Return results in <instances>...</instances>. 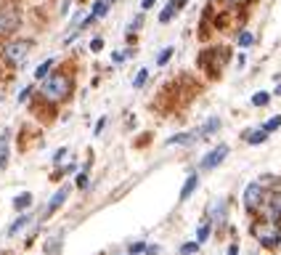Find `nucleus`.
<instances>
[{
    "label": "nucleus",
    "mask_w": 281,
    "mask_h": 255,
    "mask_svg": "<svg viewBox=\"0 0 281 255\" xmlns=\"http://www.w3.org/2000/svg\"><path fill=\"white\" fill-rule=\"evenodd\" d=\"M74 90V75L69 69H58V72H51L48 77L43 80V85H40V96L45 101H51V104H61V101H67L69 96Z\"/></svg>",
    "instance_id": "f257e3e1"
},
{
    "label": "nucleus",
    "mask_w": 281,
    "mask_h": 255,
    "mask_svg": "<svg viewBox=\"0 0 281 255\" xmlns=\"http://www.w3.org/2000/svg\"><path fill=\"white\" fill-rule=\"evenodd\" d=\"M32 40H24V38H19V40H8L6 45H3V51H0V56H3V61H6V67H11V69H19L22 64L27 61V56L32 53Z\"/></svg>",
    "instance_id": "f03ea898"
},
{
    "label": "nucleus",
    "mask_w": 281,
    "mask_h": 255,
    "mask_svg": "<svg viewBox=\"0 0 281 255\" xmlns=\"http://www.w3.org/2000/svg\"><path fill=\"white\" fill-rule=\"evenodd\" d=\"M22 27V11L19 8H3L0 11V38L13 35Z\"/></svg>",
    "instance_id": "7ed1b4c3"
},
{
    "label": "nucleus",
    "mask_w": 281,
    "mask_h": 255,
    "mask_svg": "<svg viewBox=\"0 0 281 255\" xmlns=\"http://www.w3.org/2000/svg\"><path fill=\"white\" fill-rule=\"evenodd\" d=\"M255 236H257V242L263 247H278L281 245V229H278V223H268V226H255Z\"/></svg>",
    "instance_id": "20e7f679"
},
{
    "label": "nucleus",
    "mask_w": 281,
    "mask_h": 255,
    "mask_svg": "<svg viewBox=\"0 0 281 255\" xmlns=\"http://www.w3.org/2000/svg\"><path fill=\"white\" fill-rule=\"evenodd\" d=\"M226 157H228V143H217V147H215L212 152H207L205 157H202L199 168H202V170H212V168L220 165Z\"/></svg>",
    "instance_id": "39448f33"
},
{
    "label": "nucleus",
    "mask_w": 281,
    "mask_h": 255,
    "mask_svg": "<svg viewBox=\"0 0 281 255\" xmlns=\"http://www.w3.org/2000/svg\"><path fill=\"white\" fill-rule=\"evenodd\" d=\"M260 202H263V186L260 184H249L244 189V207L252 213V210H257V207H260Z\"/></svg>",
    "instance_id": "423d86ee"
},
{
    "label": "nucleus",
    "mask_w": 281,
    "mask_h": 255,
    "mask_svg": "<svg viewBox=\"0 0 281 255\" xmlns=\"http://www.w3.org/2000/svg\"><path fill=\"white\" fill-rule=\"evenodd\" d=\"M67 197H69V186H61V189L56 191V194L51 197V202H48V207H45V215H43V218H48V215H53V213L58 210V207H61V205L67 202Z\"/></svg>",
    "instance_id": "0eeeda50"
},
{
    "label": "nucleus",
    "mask_w": 281,
    "mask_h": 255,
    "mask_svg": "<svg viewBox=\"0 0 281 255\" xmlns=\"http://www.w3.org/2000/svg\"><path fill=\"white\" fill-rule=\"evenodd\" d=\"M61 247H64V234H53L48 242H45V247H43L45 252H43V255H58Z\"/></svg>",
    "instance_id": "6e6552de"
},
{
    "label": "nucleus",
    "mask_w": 281,
    "mask_h": 255,
    "mask_svg": "<svg viewBox=\"0 0 281 255\" xmlns=\"http://www.w3.org/2000/svg\"><path fill=\"white\" fill-rule=\"evenodd\" d=\"M196 184H199V175L196 173H191L189 178H186V184H183V189H180V194H178V199L180 202H186L191 194H194V189H196Z\"/></svg>",
    "instance_id": "1a4fd4ad"
},
{
    "label": "nucleus",
    "mask_w": 281,
    "mask_h": 255,
    "mask_svg": "<svg viewBox=\"0 0 281 255\" xmlns=\"http://www.w3.org/2000/svg\"><path fill=\"white\" fill-rule=\"evenodd\" d=\"M8 138L11 131H3V136H0V170L8 168Z\"/></svg>",
    "instance_id": "9d476101"
},
{
    "label": "nucleus",
    "mask_w": 281,
    "mask_h": 255,
    "mask_svg": "<svg viewBox=\"0 0 281 255\" xmlns=\"http://www.w3.org/2000/svg\"><path fill=\"white\" fill-rule=\"evenodd\" d=\"M217 128H220V117H210L205 125L199 128V138H207V136H212V133H217Z\"/></svg>",
    "instance_id": "9b49d317"
},
{
    "label": "nucleus",
    "mask_w": 281,
    "mask_h": 255,
    "mask_svg": "<svg viewBox=\"0 0 281 255\" xmlns=\"http://www.w3.org/2000/svg\"><path fill=\"white\" fill-rule=\"evenodd\" d=\"M196 138H199V133H196V131L178 133V136H170V138H167V147H175V143H191V141H196Z\"/></svg>",
    "instance_id": "f8f14e48"
},
{
    "label": "nucleus",
    "mask_w": 281,
    "mask_h": 255,
    "mask_svg": "<svg viewBox=\"0 0 281 255\" xmlns=\"http://www.w3.org/2000/svg\"><path fill=\"white\" fill-rule=\"evenodd\" d=\"M29 221H32V215H29V213H24V215H19V218H16V221H13V223H11V226H8V236H16V234H19V231H22V229L27 226V223H29Z\"/></svg>",
    "instance_id": "ddd939ff"
},
{
    "label": "nucleus",
    "mask_w": 281,
    "mask_h": 255,
    "mask_svg": "<svg viewBox=\"0 0 281 255\" xmlns=\"http://www.w3.org/2000/svg\"><path fill=\"white\" fill-rule=\"evenodd\" d=\"M178 13V8H175V3H173V0H170V3L159 11V24H167L170 19H173V16Z\"/></svg>",
    "instance_id": "4468645a"
},
{
    "label": "nucleus",
    "mask_w": 281,
    "mask_h": 255,
    "mask_svg": "<svg viewBox=\"0 0 281 255\" xmlns=\"http://www.w3.org/2000/svg\"><path fill=\"white\" fill-rule=\"evenodd\" d=\"M53 64H56L53 59H45V61L40 64V67L35 69V80H45V77H48V75H51V67H53Z\"/></svg>",
    "instance_id": "2eb2a0df"
},
{
    "label": "nucleus",
    "mask_w": 281,
    "mask_h": 255,
    "mask_svg": "<svg viewBox=\"0 0 281 255\" xmlns=\"http://www.w3.org/2000/svg\"><path fill=\"white\" fill-rule=\"evenodd\" d=\"M210 231H212V221H205V223L199 226V231H196V245L207 242V239H210Z\"/></svg>",
    "instance_id": "dca6fc26"
},
{
    "label": "nucleus",
    "mask_w": 281,
    "mask_h": 255,
    "mask_svg": "<svg viewBox=\"0 0 281 255\" xmlns=\"http://www.w3.org/2000/svg\"><path fill=\"white\" fill-rule=\"evenodd\" d=\"M29 205H32V194H29V191H24V194H19L16 199H13V207H16V210H27Z\"/></svg>",
    "instance_id": "f3484780"
},
{
    "label": "nucleus",
    "mask_w": 281,
    "mask_h": 255,
    "mask_svg": "<svg viewBox=\"0 0 281 255\" xmlns=\"http://www.w3.org/2000/svg\"><path fill=\"white\" fill-rule=\"evenodd\" d=\"M244 138H247L249 143H263L265 138H268V133H265L263 128H257V131H252V133H244Z\"/></svg>",
    "instance_id": "a211bd4d"
},
{
    "label": "nucleus",
    "mask_w": 281,
    "mask_h": 255,
    "mask_svg": "<svg viewBox=\"0 0 281 255\" xmlns=\"http://www.w3.org/2000/svg\"><path fill=\"white\" fill-rule=\"evenodd\" d=\"M173 53H175V48H173V45H167L165 51H159V56H157V67H165V64L173 59Z\"/></svg>",
    "instance_id": "6ab92c4d"
},
{
    "label": "nucleus",
    "mask_w": 281,
    "mask_h": 255,
    "mask_svg": "<svg viewBox=\"0 0 281 255\" xmlns=\"http://www.w3.org/2000/svg\"><path fill=\"white\" fill-rule=\"evenodd\" d=\"M146 80H149V69L144 67V69H140V72L135 75V80H133V88H135V90H138V88H144V85H146Z\"/></svg>",
    "instance_id": "aec40b11"
},
{
    "label": "nucleus",
    "mask_w": 281,
    "mask_h": 255,
    "mask_svg": "<svg viewBox=\"0 0 281 255\" xmlns=\"http://www.w3.org/2000/svg\"><path fill=\"white\" fill-rule=\"evenodd\" d=\"M278 128H281V117H271L268 122L263 125V131L265 133H273V131H278Z\"/></svg>",
    "instance_id": "412c9836"
},
{
    "label": "nucleus",
    "mask_w": 281,
    "mask_h": 255,
    "mask_svg": "<svg viewBox=\"0 0 281 255\" xmlns=\"http://www.w3.org/2000/svg\"><path fill=\"white\" fill-rule=\"evenodd\" d=\"M252 43H255V35H252V32H242V35H239V48H249Z\"/></svg>",
    "instance_id": "4be33fe9"
},
{
    "label": "nucleus",
    "mask_w": 281,
    "mask_h": 255,
    "mask_svg": "<svg viewBox=\"0 0 281 255\" xmlns=\"http://www.w3.org/2000/svg\"><path fill=\"white\" fill-rule=\"evenodd\" d=\"M268 101H271L268 93H255V96H252V104H255V106H265Z\"/></svg>",
    "instance_id": "5701e85b"
},
{
    "label": "nucleus",
    "mask_w": 281,
    "mask_h": 255,
    "mask_svg": "<svg viewBox=\"0 0 281 255\" xmlns=\"http://www.w3.org/2000/svg\"><path fill=\"white\" fill-rule=\"evenodd\" d=\"M196 250H199L196 242H186V245H180V255H194Z\"/></svg>",
    "instance_id": "b1692460"
},
{
    "label": "nucleus",
    "mask_w": 281,
    "mask_h": 255,
    "mask_svg": "<svg viewBox=\"0 0 281 255\" xmlns=\"http://www.w3.org/2000/svg\"><path fill=\"white\" fill-rule=\"evenodd\" d=\"M140 24H144V19H140V16H138V19H133V24H130V29H128V38L135 35V32L140 29Z\"/></svg>",
    "instance_id": "393cba45"
},
{
    "label": "nucleus",
    "mask_w": 281,
    "mask_h": 255,
    "mask_svg": "<svg viewBox=\"0 0 281 255\" xmlns=\"http://www.w3.org/2000/svg\"><path fill=\"white\" fill-rule=\"evenodd\" d=\"M77 186H80V189L88 186V168H85L83 173H77Z\"/></svg>",
    "instance_id": "a878e982"
},
{
    "label": "nucleus",
    "mask_w": 281,
    "mask_h": 255,
    "mask_svg": "<svg viewBox=\"0 0 281 255\" xmlns=\"http://www.w3.org/2000/svg\"><path fill=\"white\" fill-rule=\"evenodd\" d=\"M138 252H146V242H135V245H130V255H138Z\"/></svg>",
    "instance_id": "bb28decb"
},
{
    "label": "nucleus",
    "mask_w": 281,
    "mask_h": 255,
    "mask_svg": "<svg viewBox=\"0 0 281 255\" xmlns=\"http://www.w3.org/2000/svg\"><path fill=\"white\" fill-rule=\"evenodd\" d=\"M101 48H104V40H101V38H96V40L90 43V51H93V53H98Z\"/></svg>",
    "instance_id": "cd10ccee"
},
{
    "label": "nucleus",
    "mask_w": 281,
    "mask_h": 255,
    "mask_svg": "<svg viewBox=\"0 0 281 255\" xmlns=\"http://www.w3.org/2000/svg\"><path fill=\"white\" fill-rule=\"evenodd\" d=\"M104 128H106V117H98V122H96V131H93V133H96V136H101V133H104Z\"/></svg>",
    "instance_id": "c85d7f7f"
},
{
    "label": "nucleus",
    "mask_w": 281,
    "mask_h": 255,
    "mask_svg": "<svg viewBox=\"0 0 281 255\" xmlns=\"http://www.w3.org/2000/svg\"><path fill=\"white\" fill-rule=\"evenodd\" d=\"M67 152H69V149H58V152L53 154V162H61V159L67 157Z\"/></svg>",
    "instance_id": "c756f323"
},
{
    "label": "nucleus",
    "mask_w": 281,
    "mask_h": 255,
    "mask_svg": "<svg viewBox=\"0 0 281 255\" xmlns=\"http://www.w3.org/2000/svg\"><path fill=\"white\" fill-rule=\"evenodd\" d=\"M29 96H32V88H24V90L19 93V101H27V99H29Z\"/></svg>",
    "instance_id": "7c9ffc66"
},
{
    "label": "nucleus",
    "mask_w": 281,
    "mask_h": 255,
    "mask_svg": "<svg viewBox=\"0 0 281 255\" xmlns=\"http://www.w3.org/2000/svg\"><path fill=\"white\" fill-rule=\"evenodd\" d=\"M223 3H228V6H247L249 0H223Z\"/></svg>",
    "instance_id": "2f4dec72"
},
{
    "label": "nucleus",
    "mask_w": 281,
    "mask_h": 255,
    "mask_svg": "<svg viewBox=\"0 0 281 255\" xmlns=\"http://www.w3.org/2000/svg\"><path fill=\"white\" fill-rule=\"evenodd\" d=\"M154 3H157V0H140V8H144V11H149Z\"/></svg>",
    "instance_id": "473e14b6"
},
{
    "label": "nucleus",
    "mask_w": 281,
    "mask_h": 255,
    "mask_svg": "<svg viewBox=\"0 0 281 255\" xmlns=\"http://www.w3.org/2000/svg\"><path fill=\"white\" fill-rule=\"evenodd\" d=\"M157 252H159L157 245H149V247H146V255H157Z\"/></svg>",
    "instance_id": "72a5a7b5"
},
{
    "label": "nucleus",
    "mask_w": 281,
    "mask_h": 255,
    "mask_svg": "<svg viewBox=\"0 0 281 255\" xmlns=\"http://www.w3.org/2000/svg\"><path fill=\"white\" fill-rule=\"evenodd\" d=\"M228 255H239V245H231L228 247Z\"/></svg>",
    "instance_id": "f704fd0d"
},
{
    "label": "nucleus",
    "mask_w": 281,
    "mask_h": 255,
    "mask_svg": "<svg viewBox=\"0 0 281 255\" xmlns=\"http://www.w3.org/2000/svg\"><path fill=\"white\" fill-rule=\"evenodd\" d=\"M173 3H175V8H178V11H180V8H183V6H186V3H189V0H173Z\"/></svg>",
    "instance_id": "c9c22d12"
},
{
    "label": "nucleus",
    "mask_w": 281,
    "mask_h": 255,
    "mask_svg": "<svg viewBox=\"0 0 281 255\" xmlns=\"http://www.w3.org/2000/svg\"><path fill=\"white\" fill-rule=\"evenodd\" d=\"M0 3H3V0H0Z\"/></svg>",
    "instance_id": "e433bc0d"
},
{
    "label": "nucleus",
    "mask_w": 281,
    "mask_h": 255,
    "mask_svg": "<svg viewBox=\"0 0 281 255\" xmlns=\"http://www.w3.org/2000/svg\"><path fill=\"white\" fill-rule=\"evenodd\" d=\"M252 255H255V252H252Z\"/></svg>",
    "instance_id": "4c0bfd02"
}]
</instances>
